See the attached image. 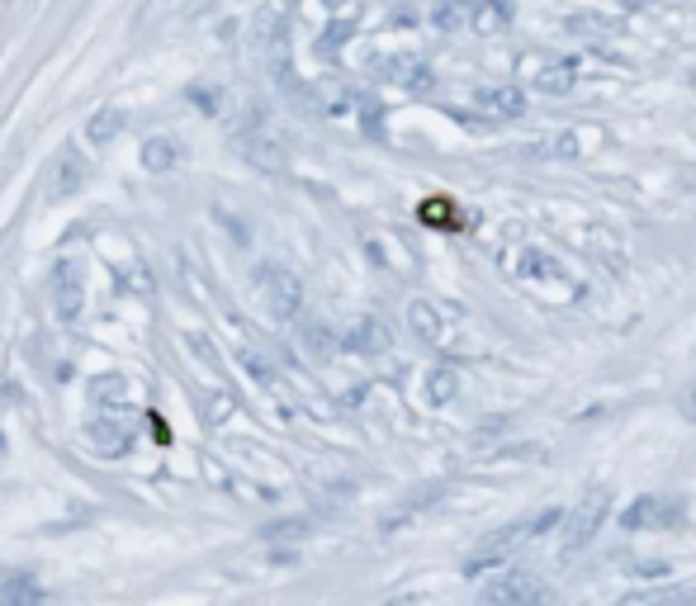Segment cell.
<instances>
[{"label":"cell","instance_id":"ba28073f","mask_svg":"<svg viewBox=\"0 0 696 606\" xmlns=\"http://www.w3.org/2000/svg\"><path fill=\"white\" fill-rule=\"evenodd\" d=\"M474 100H479V109L493 114V119H512V114L526 109V95H521L517 86H488V90H479Z\"/></svg>","mask_w":696,"mask_h":606},{"label":"cell","instance_id":"4fadbf2b","mask_svg":"<svg viewBox=\"0 0 696 606\" xmlns=\"http://www.w3.org/2000/svg\"><path fill=\"white\" fill-rule=\"evenodd\" d=\"M180 161V152H176V143H171V138H147L143 143V166L147 171H171V166H176Z\"/></svg>","mask_w":696,"mask_h":606},{"label":"cell","instance_id":"3957f363","mask_svg":"<svg viewBox=\"0 0 696 606\" xmlns=\"http://www.w3.org/2000/svg\"><path fill=\"white\" fill-rule=\"evenodd\" d=\"M86 176H90V161L81 157L72 143H67L53 157V166H48V190H53V199H67V195H76V190L86 185Z\"/></svg>","mask_w":696,"mask_h":606},{"label":"cell","instance_id":"ac0fdd59","mask_svg":"<svg viewBox=\"0 0 696 606\" xmlns=\"http://www.w3.org/2000/svg\"><path fill=\"white\" fill-rule=\"evenodd\" d=\"M545 95H564L569 90V67H550V72H540V81H536Z\"/></svg>","mask_w":696,"mask_h":606},{"label":"cell","instance_id":"8fae6325","mask_svg":"<svg viewBox=\"0 0 696 606\" xmlns=\"http://www.w3.org/2000/svg\"><path fill=\"white\" fill-rule=\"evenodd\" d=\"M384 346H389V327H384V322H360L356 332H351V351H365V356H379V351H384Z\"/></svg>","mask_w":696,"mask_h":606},{"label":"cell","instance_id":"2e32d148","mask_svg":"<svg viewBox=\"0 0 696 606\" xmlns=\"http://www.w3.org/2000/svg\"><path fill=\"white\" fill-rule=\"evenodd\" d=\"M422 218H427V223H441V228H450V232H460V209H455L450 199H427V204H422Z\"/></svg>","mask_w":696,"mask_h":606},{"label":"cell","instance_id":"603a6c76","mask_svg":"<svg viewBox=\"0 0 696 606\" xmlns=\"http://www.w3.org/2000/svg\"><path fill=\"white\" fill-rule=\"evenodd\" d=\"M450 389H455V384H450V375H436V384H431V398L441 403V398H450Z\"/></svg>","mask_w":696,"mask_h":606},{"label":"cell","instance_id":"6da1fadb","mask_svg":"<svg viewBox=\"0 0 696 606\" xmlns=\"http://www.w3.org/2000/svg\"><path fill=\"white\" fill-rule=\"evenodd\" d=\"M261 299H266L270 308V318H299V303H304V285H299V275L285 266H270L261 270Z\"/></svg>","mask_w":696,"mask_h":606},{"label":"cell","instance_id":"d6986e66","mask_svg":"<svg viewBox=\"0 0 696 606\" xmlns=\"http://www.w3.org/2000/svg\"><path fill=\"white\" fill-rule=\"evenodd\" d=\"M393 81H403V86L417 90V95H422V90H431V72H427V67H398V76H393Z\"/></svg>","mask_w":696,"mask_h":606},{"label":"cell","instance_id":"9c48e42d","mask_svg":"<svg viewBox=\"0 0 696 606\" xmlns=\"http://www.w3.org/2000/svg\"><path fill=\"white\" fill-rule=\"evenodd\" d=\"M602 512H607V498H583L578 502V512H573V521H569V550H578V545L597 531Z\"/></svg>","mask_w":696,"mask_h":606},{"label":"cell","instance_id":"7c38bea8","mask_svg":"<svg viewBox=\"0 0 696 606\" xmlns=\"http://www.w3.org/2000/svg\"><path fill=\"white\" fill-rule=\"evenodd\" d=\"M247 157L256 161V166H266V171H280V166H285L280 143H275L270 133H247Z\"/></svg>","mask_w":696,"mask_h":606},{"label":"cell","instance_id":"e0dca14e","mask_svg":"<svg viewBox=\"0 0 696 606\" xmlns=\"http://www.w3.org/2000/svg\"><path fill=\"white\" fill-rule=\"evenodd\" d=\"M507 19H512V10H507L502 0H479V10H474V24H479V29H502Z\"/></svg>","mask_w":696,"mask_h":606},{"label":"cell","instance_id":"44dd1931","mask_svg":"<svg viewBox=\"0 0 696 606\" xmlns=\"http://www.w3.org/2000/svg\"><path fill=\"white\" fill-rule=\"evenodd\" d=\"M299 531H304V521H275V526H266V540H285V535Z\"/></svg>","mask_w":696,"mask_h":606},{"label":"cell","instance_id":"277c9868","mask_svg":"<svg viewBox=\"0 0 696 606\" xmlns=\"http://www.w3.org/2000/svg\"><path fill=\"white\" fill-rule=\"evenodd\" d=\"M678 517H682L678 502L654 498V493H649V498H640L630 512H625V531H644V526H654V521H659V526H673Z\"/></svg>","mask_w":696,"mask_h":606},{"label":"cell","instance_id":"9a60e30c","mask_svg":"<svg viewBox=\"0 0 696 606\" xmlns=\"http://www.w3.org/2000/svg\"><path fill=\"white\" fill-rule=\"evenodd\" d=\"M0 597H5V602H24V606H29V602H38V597H43V588H38L34 573H15V578L0 588Z\"/></svg>","mask_w":696,"mask_h":606},{"label":"cell","instance_id":"7a4b0ae2","mask_svg":"<svg viewBox=\"0 0 696 606\" xmlns=\"http://www.w3.org/2000/svg\"><path fill=\"white\" fill-rule=\"evenodd\" d=\"M48 289H53V313L62 322L81 318V303H86V285H81V266L72 261H53V275H48Z\"/></svg>","mask_w":696,"mask_h":606},{"label":"cell","instance_id":"30bf717a","mask_svg":"<svg viewBox=\"0 0 696 606\" xmlns=\"http://www.w3.org/2000/svg\"><path fill=\"white\" fill-rule=\"evenodd\" d=\"M90 403L95 408H124L128 403V379L124 375H95L90 379Z\"/></svg>","mask_w":696,"mask_h":606},{"label":"cell","instance_id":"5b68a950","mask_svg":"<svg viewBox=\"0 0 696 606\" xmlns=\"http://www.w3.org/2000/svg\"><path fill=\"white\" fill-rule=\"evenodd\" d=\"M86 441L100 450V455H128V450H133V431L119 427V417H95L86 427Z\"/></svg>","mask_w":696,"mask_h":606},{"label":"cell","instance_id":"5bb4252c","mask_svg":"<svg viewBox=\"0 0 696 606\" xmlns=\"http://www.w3.org/2000/svg\"><path fill=\"white\" fill-rule=\"evenodd\" d=\"M237 360H242V370H247L256 384H275V360L261 356L256 346H237Z\"/></svg>","mask_w":696,"mask_h":606},{"label":"cell","instance_id":"7402d4cb","mask_svg":"<svg viewBox=\"0 0 696 606\" xmlns=\"http://www.w3.org/2000/svg\"><path fill=\"white\" fill-rule=\"evenodd\" d=\"M185 341H190V351H195V356H204L209 365H218L214 351H209V337H199V332H195V337H185Z\"/></svg>","mask_w":696,"mask_h":606},{"label":"cell","instance_id":"52a82bcc","mask_svg":"<svg viewBox=\"0 0 696 606\" xmlns=\"http://www.w3.org/2000/svg\"><path fill=\"white\" fill-rule=\"evenodd\" d=\"M128 128V119H124V109H114V105H105V109H95L86 119V143L90 147H109V143H119V133Z\"/></svg>","mask_w":696,"mask_h":606},{"label":"cell","instance_id":"ffe728a7","mask_svg":"<svg viewBox=\"0 0 696 606\" xmlns=\"http://www.w3.org/2000/svg\"><path fill=\"white\" fill-rule=\"evenodd\" d=\"M304 346L308 351H313V356H332V337H327V332H322V327H304Z\"/></svg>","mask_w":696,"mask_h":606},{"label":"cell","instance_id":"8992f818","mask_svg":"<svg viewBox=\"0 0 696 606\" xmlns=\"http://www.w3.org/2000/svg\"><path fill=\"white\" fill-rule=\"evenodd\" d=\"M483 597H488V602H540V597H545V588H540L536 578H526V573L507 569L498 583H493V588L483 592Z\"/></svg>","mask_w":696,"mask_h":606}]
</instances>
